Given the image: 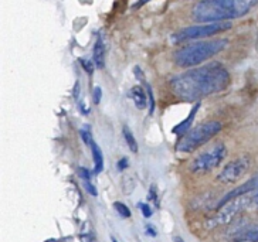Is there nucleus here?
Segmentation results:
<instances>
[{
  "mask_svg": "<svg viewBox=\"0 0 258 242\" xmlns=\"http://www.w3.org/2000/svg\"><path fill=\"white\" fill-rule=\"evenodd\" d=\"M131 98L134 101V104L138 109H145L148 104H149V98H148V92L145 91L141 85H135L131 90Z\"/></svg>",
  "mask_w": 258,
  "mask_h": 242,
  "instance_id": "12",
  "label": "nucleus"
},
{
  "mask_svg": "<svg viewBox=\"0 0 258 242\" xmlns=\"http://www.w3.org/2000/svg\"><path fill=\"white\" fill-rule=\"evenodd\" d=\"M226 154H227L226 144L221 143V142L213 144L212 147L199 153L198 156L193 159V162L190 163V170L196 174L209 173L213 169L220 166L221 162L226 159Z\"/></svg>",
  "mask_w": 258,
  "mask_h": 242,
  "instance_id": "6",
  "label": "nucleus"
},
{
  "mask_svg": "<svg viewBox=\"0 0 258 242\" xmlns=\"http://www.w3.org/2000/svg\"><path fill=\"white\" fill-rule=\"evenodd\" d=\"M258 189V174L255 176H252L248 182H245L241 186H238L237 189L231 190L230 193H227L226 196L223 197L220 200V203L217 204V208L220 210L221 207H224V205L230 203V201H233L235 198H238V197H243L244 194H247V193H250V191H254V190Z\"/></svg>",
  "mask_w": 258,
  "mask_h": 242,
  "instance_id": "9",
  "label": "nucleus"
},
{
  "mask_svg": "<svg viewBox=\"0 0 258 242\" xmlns=\"http://www.w3.org/2000/svg\"><path fill=\"white\" fill-rule=\"evenodd\" d=\"M141 210H142V214H144L145 218H151L152 217V208L148 204H141Z\"/></svg>",
  "mask_w": 258,
  "mask_h": 242,
  "instance_id": "21",
  "label": "nucleus"
},
{
  "mask_svg": "<svg viewBox=\"0 0 258 242\" xmlns=\"http://www.w3.org/2000/svg\"><path fill=\"white\" fill-rule=\"evenodd\" d=\"M148 2H151V0H139V2H138V5H135V8H141V6L146 5Z\"/></svg>",
  "mask_w": 258,
  "mask_h": 242,
  "instance_id": "26",
  "label": "nucleus"
},
{
  "mask_svg": "<svg viewBox=\"0 0 258 242\" xmlns=\"http://www.w3.org/2000/svg\"><path fill=\"white\" fill-rule=\"evenodd\" d=\"M80 135H81V137H83L84 143L88 144V146H91V143L94 142V140H92L91 129H90V126H84V128L80 130Z\"/></svg>",
  "mask_w": 258,
  "mask_h": 242,
  "instance_id": "17",
  "label": "nucleus"
},
{
  "mask_svg": "<svg viewBox=\"0 0 258 242\" xmlns=\"http://www.w3.org/2000/svg\"><path fill=\"white\" fill-rule=\"evenodd\" d=\"M92 98H94V102H95V104H99V102H101V98H102V90H101L99 87H95V88H94Z\"/></svg>",
  "mask_w": 258,
  "mask_h": 242,
  "instance_id": "20",
  "label": "nucleus"
},
{
  "mask_svg": "<svg viewBox=\"0 0 258 242\" xmlns=\"http://www.w3.org/2000/svg\"><path fill=\"white\" fill-rule=\"evenodd\" d=\"M126 167H128V159H126V157H122V159L118 162V170H119V172H123Z\"/></svg>",
  "mask_w": 258,
  "mask_h": 242,
  "instance_id": "24",
  "label": "nucleus"
},
{
  "mask_svg": "<svg viewBox=\"0 0 258 242\" xmlns=\"http://www.w3.org/2000/svg\"><path fill=\"white\" fill-rule=\"evenodd\" d=\"M235 242H258V224L245 228L243 232L235 238Z\"/></svg>",
  "mask_w": 258,
  "mask_h": 242,
  "instance_id": "13",
  "label": "nucleus"
},
{
  "mask_svg": "<svg viewBox=\"0 0 258 242\" xmlns=\"http://www.w3.org/2000/svg\"><path fill=\"white\" fill-rule=\"evenodd\" d=\"M114 208L116 210V212L121 215L122 218H129L131 217V210H129L128 205H125L123 203H119V201H115Z\"/></svg>",
  "mask_w": 258,
  "mask_h": 242,
  "instance_id": "16",
  "label": "nucleus"
},
{
  "mask_svg": "<svg viewBox=\"0 0 258 242\" xmlns=\"http://www.w3.org/2000/svg\"><path fill=\"white\" fill-rule=\"evenodd\" d=\"M111 239H112V242H118V241H116V239H115L114 236H112V238H111Z\"/></svg>",
  "mask_w": 258,
  "mask_h": 242,
  "instance_id": "29",
  "label": "nucleus"
},
{
  "mask_svg": "<svg viewBox=\"0 0 258 242\" xmlns=\"http://www.w3.org/2000/svg\"><path fill=\"white\" fill-rule=\"evenodd\" d=\"M78 174H80V177L83 179L84 182H90V180H91V173H90V170L85 169V167H80V169H78Z\"/></svg>",
  "mask_w": 258,
  "mask_h": 242,
  "instance_id": "18",
  "label": "nucleus"
},
{
  "mask_svg": "<svg viewBox=\"0 0 258 242\" xmlns=\"http://www.w3.org/2000/svg\"><path fill=\"white\" fill-rule=\"evenodd\" d=\"M92 60L98 68L105 67V44H104V40L101 36H98L95 44H94V48H92Z\"/></svg>",
  "mask_w": 258,
  "mask_h": 242,
  "instance_id": "11",
  "label": "nucleus"
},
{
  "mask_svg": "<svg viewBox=\"0 0 258 242\" xmlns=\"http://www.w3.org/2000/svg\"><path fill=\"white\" fill-rule=\"evenodd\" d=\"M248 167H250V159L248 157H238V159L233 160L228 165H226V167L219 174L217 180L224 183V184L237 182L248 170Z\"/></svg>",
  "mask_w": 258,
  "mask_h": 242,
  "instance_id": "7",
  "label": "nucleus"
},
{
  "mask_svg": "<svg viewBox=\"0 0 258 242\" xmlns=\"http://www.w3.org/2000/svg\"><path fill=\"white\" fill-rule=\"evenodd\" d=\"M90 147H91L92 157H94V172H95V174H99L104 170V156H102V151H101L99 146L95 142H92Z\"/></svg>",
  "mask_w": 258,
  "mask_h": 242,
  "instance_id": "14",
  "label": "nucleus"
},
{
  "mask_svg": "<svg viewBox=\"0 0 258 242\" xmlns=\"http://www.w3.org/2000/svg\"><path fill=\"white\" fill-rule=\"evenodd\" d=\"M258 0H202L193 8L195 20L203 23L227 22L248 15Z\"/></svg>",
  "mask_w": 258,
  "mask_h": 242,
  "instance_id": "2",
  "label": "nucleus"
},
{
  "mask_svg": "<svg viewBox=\"0 0 258 242\" xmlns=\"http://www.w3.org/2000/svg\"><path fill=\"white\" fill-rule=\"evenodd\" d=\"M175 242H184V241H183V239H182V238H180V236H176V238H175Z\"/></svg>",
  "mask_w": 258,
  "mask_h": 242,
  "instance_id": "27",
  "label": "nucleus"
},
{
  "mask_svg": "<svg viewBox=\"0 0 258 242\" xmlns=\"http://www.w3.org/2000/svg\"><path fill=\"white\" fill-rule=\"evenodd\" d=\"M169 85L176 98L184 102H198L224 91L230 85V74L220 62H210L173 76Z\"/></svg>",
  "mask_w": 258,
  "mask_h": 242,
  "instance_id": "1",
  "label": "nucleus"
},
{
  "mask_svg": "<svg viewBox=\"0 0 258 242\" xmlns=\"http://www.w3.org/2000/svg\"><path fill=\"white\" fill-rule=\"evenodd\" d=\"M199 109H200V102H196V105L193 106V109L190 111L189 116L173 128V133H175V135L183 136V135H186V133L189 132L190 129H191V125H193V121H195V118H196V115H198Z\"/></svg>",
  "mask_w": 258,
  "mask_h": 242,
  "instance_id": "10",
  "label": "nucleus"
},
{
  "mask_svg": "<svg viewBox=\"0 0 258 242\" xmlns=\"http://www.w3.org/2000/svg\"><path fill=\"white\" fill-rule=\"evenodd\" d=\"M254 201H255V203H257V204H258V193H257V194H255V197H254Z\"/></svg>",
  "mask_w": 258,
  "mask_h": 242,
  "instance_id": "28",
  "label": "nucleus"
},
{
  "mask_svg": "<svg viewBox=\"0 0 258 242\" xmlns=\"http://www.w3.org/2000/svg\"><path fill=\"white\" fill-rule=\"evenodd\" d=\"M122 135H123V139H125V142L128 144V147L131 149V151H132V153H138L137 139L134 136L132 130H131L128 126H123V129H122Z\"/></svg>",
  "mask_w": 258,
  "mask_h": 242,
  "instance_id": "15",
  "label": "nucleus"
},
{
  "mask_svg": "<svg viewBox=\"0 0 258 242\" xmlns=\"http://www.w3.org/2000/svg\"><path fill=\"white\" fill-rule=\"evenodd\" d=\"M84 186H85V190L91 194V196H97V189L94 187V184L91 182H84Z\"/></svg>",
  "mask_w": 258,
  "mask_h": 242,
  "instance_id": "23",
  "label": "nucleus"
},
{
  "mask_svg": "<svg viewBox=\"0 0 258 242\" xmlns=\"http://www.w3.org/2000/svg\"><path fill=\"white\" fill-rule=\"evenodd\" d=\"M230 29H231V23H226V22H214V23L189 26V27H184L182 30L176 31L170 38V41L173 44H179V43L189 41V40L212 37L214 34H220L223 31H227Z\"/></svg>",
  "mask_w": 258,
  "mask_h": 242,
  "instance_id": "5",
  "label": "nucleus"
},
{
  "mask_svg": "<svg viewBox=\"0 0 258 242\" xmlns=\"http://www.w3.org/2000/svg\"><path fill=\"white\" fill-rule=\"evenodd\" d=\"M228 46V41L226 38H216L210 41H198L191 43L187 46L177 48L173 54L175 64L180 68H190L196 67L199 64L210 60L212 57H216L220 54L226 47Z\"/></svg>",
  "mask_w": 258,
  "mask_h": 242,
  "instance_id": "3",
  "label": "nucleus"
},
{
  "mask_svg": "<svg viewBox=\"0 0 258 242\" xmlns=\"http://www.w3.org/2000/svg\"><path fill=\"white\" fill-rule=\"evenodd\" d=\"M245 203H247V201H245L244 198H241V197L233 200L230 204L227 203V204L224 205L223 210H220V211L216 214V217H213L212 219H209V228L219 227V225H223V224L230 222V219L233 218V217H235L238 212L243 210Z\"/></svg>",
  "mask_w": 258,
  "mask_h": 242,
  "instance_id": "8",
  "label": "nucleus"
},
{
  "mask_svg": "<svg viewBox=\"0 0 258 242\" xmlns=\"http://www.w3.org/2000/svg\"><path fill=\"white\" fill-rule=\"evenodd\" d=\"M80 62L83 64L84 69H85L88 74H92V72H94V64H95V62H91V60H81Z\"/></svg>",
  "mask_w": 258,
  "mask_h": 242,
  "instance_id": "19",
  "label": "nucleus"
},
{
  "mask_svg": "<svg viewBox=\"0 0 258 242\" xmlns=\"http://www.w3.org/2000/svg\"><path fill=\"white\" fill-rule=\"evenodd\" d=\"M146 234L148 235H151V236H156V229L152 227V225H146Z\"/></svg>",
  "mask_w": 258,
  "mask_h": 242,
  "instance_id": "25",
  "label": "nucleus"
},
{
  "mask_svg": "<svg viewBox=\"0 0 258 242\" xmlns=\"http://www.w3.org/2000/svg\"><path fill=\"white\" fill-rule=\"evenodd\" d=\"M149 197H151V200H152L153 203L156 207H159V200H158V194H156V187L152 186L151 187V191H149Z\"/></svg>",
  "mask_w": 258,
  "mask_h": 242,
  "instance_id": "22",
  "label": "nucleus"
},
{
  "mask_svg": "<svg viewBox=\"0 0 258 242\" xmlns=\"http://www.w3.org/2000/svg\"><path fill=\"white\" fill-rule=\"evenodd\" d=\"M223 128L221 122L219 121H209L205 123H200L196 128L190 129L186 135L179 140L176 146L177 151L180 153H191L198 147L207 143L212 137H214Z\"/></svg>",
  "mask_w": 258,
  "mask_h": 242,
  "instance_id": "4",
  "label": "nucleus"
}]
</instances>
